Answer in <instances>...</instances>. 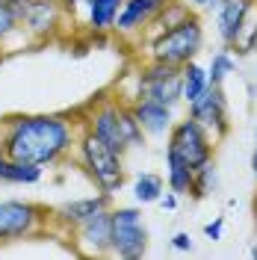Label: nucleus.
Wrapping results in <instances>:
<instances>
[{"instance_id":"nucleus-8","label":"nucleus","mask_w":257,"mask_h":260,"mask_svg":"<svg viewBox=\"0 0 257 260\" xmlns=\"http://www.w3.org/2000/svg\"><path fill=\"white\" fill-rule=\"evenodd\" d=\"M148 251V228L139 207H113V254L136 260Z\"/></svg>"},{"instance_id":"nucleus-34","label":"nucleus","mask_w":257,"mask_h":260,"mask_svg":"<svg viewBox=\"0 0 257 260\" xmlns=\"http://www.w3.org/2000/svg\"><path fill=\"white\" fill-rule=\"evenodd\" d=\"M248 254H251V257L257 260V245H251V248H248Z\"/></svg>"},{"instance_id":"nucleus-5","label":"nucleus","mask_w":257,"mask_h":260,"mask_svg":"<svg viewBox=\"0 0 257 260\" xmlns=\"http://www.w3.org/2000/svg\"><path fill=\"white\" fill-rule=\"evenodd\" d=\"M50 225V210L36 201L6 198L0 201V245L39 237Z\"/></svg>"},{"instance_id":"nucleus-10","label":"nucleus","mask_w":257,"mask_h":260,"mask_svg":"<svg viewBox=\"0 0 257 260\" xmlns=\"http://www.w3.org/2000/svg\"><path fill=\"white\" fill-rule=\"evenodd\" d=\"M195 121H201L210 130V136L216 142H222L228 133H231V118H228V98L222 92V86H207L201 95L195 98L192 104H186Z\"/></svg>"},{"instance_id":"nucleus-33","label":"nucleus","mask_w":257,"mask_h":260,"mask_svg":"<svg viewBox=\"0 0 257 260\" xmlns=\"http://www.w3.org/2000/svg\"><path fill=\"white\" fill-rule=\"evenodd\" d=\"M6 3H12V6L18 9V6H21V3H27V0H6Z\"/></svg>"},{"instance_id":"nucleus-2","label":"nucleus","mask_w":257,"mask_h":260,"mask_svg":"<svg viewBox=\"0 0 257 260\" xmlns=\"http://www.w3.org/2000/svg\"><path fill=\"white\" fill-rule=\"evenodd\" d=\"M86 130L95 133L101 142H107L118 154H124L127 148H136L145 139L130 104L118 101V98H104V101L92 104L89 118H86Z\"/></svg>"},{"instance_id":"nucleus-6","label":"nucleus","mask_w":257,"mask_h":260,"mask_svg":"<svg viewBox=\"0 0 257 260\" xmlns=\"http://www.w3.org/2000/svg\"><path fill=\"white\" fill-rule=\"evenodd\" d=\"M166 148L177 151L192 169H198V166H204V162H210L216 157V139L210 136V130L201 121H195L192 115H186L180 121L175 118V124L169 130Z\"/></svg>"},{"instance_id":"nucleus-21","label":"nucleus","mask_w":257,"mask_h":260,"mask_svg":"<svg viewBox=\"0 0 257 260\" xmlns=\"http://www.w3.org/2000/svg\"><path fill=\"white\" fill-rule=\"evenodd\" d=\"M234 71H237V59H234L231 48L216 50V53H213V59L207 62V80H210V86H222Z\"/></svg>"},{"instance_id":"nucleus-19","label":"nucleus","mask_w":257,"mask_h":260,"mask_svg":"<svg viewBox=\"0 0 257 260\" xmlns=\"http://www.w3.org/2000/svg\"><path fill=\"white\" fill-rule=\"evenodd\" d=\"M180 77H183V104H192L195 98L210 86L207 68L201 62H195V59H189V62L180 68Z\"/></svg>"},{"instance_id":"nucleus-13","label":"nucleus","mask_w":257,"mask_h":260,"mask_svg":"<svg viewBox=\"0 0 257 260\" xmlns=\"http://www.w3.org/2000/svg\"><path fill=\"white\" fill-rule=\"evenodd\" d=\"M166 3H172V0H124L118 21H115V32L118 36H136V32L148 30Z\"/></svg>"},{"instance_id":"nucleus-18","label":"nucleus","mask_w":257,"mask_h":260,"mask_svg":"<svg viewBox=\"0 0 257 260\" xmlns=\"http://www.w3.org/2000/svg\"><path fill=\"white\" fill-rule=\"evenodd\" d=\"M130 192L136 198V204H157L160 195L166 192V180H163L160 175H154V172H139V175L133 178Z\"/></svg>"},{"instance_id":"nucleus-29","label":"nucleus","mask_w":257,"mask_h":260,"mask_svg":"<svg viewBox=\"0 0 257 260\" xmlns=\"http://www.w3.org/2000/svg\"><path fill=\"white\" fill-rule=\"evenodd\" d=\"M251 175H254V180H257V148H254V154H251Z\"/></svg>"},{"instance_id":"nucleus-20","label":"nucleus","mask_w":257,"mask_h":260,"mask_svg":"<svg viewBox=\"0 0 257 260\" xmlns=\"http://www.w3.org/2000/svg\"><path fill=\"white\" fill-rule=\"evenodd\" d=\"M45 175L42 166H33V162H21V160H6V169H3V183H24V186H33L39 183Z\"/></svg>"},{"instance_id":"nucleus-4","label":"nucleus","mask_w":257,"mask_h":260,"mask_svg":"<svg viewBox=\"0 0 257 260\" xmlns=\"http://www.w3.org/2000/svg\"><path fill=\"white\" fill-rule=\"evenodd\" d=\"M77 154H80V166L86 169L89 180L98 186V192L115 195L124 186V160H121V154L113 151L107 142H101L95 133L83 130L77 136Z\"/></svg>"},{"instance_id":"nucleus-27","label":"nucleus","mask_w":257,"mask_h":260,"mask_svg":"<svg viewBox=\"0 0 257 260\" xmlns=\"http://www.w3.org/2000/svg\"><path fill=\"white\" fill-rule=\"evenodd\" d=\"M3 169H6V151H3V130H0V180H3Z\"/></svg>"},{"instance_id":"nucleus-1","label":"nucleus","mask_w":257,"mask_h":260,"mask_svg":"<svg viewBox=\"0 0 257 260\" xmlns=\"http://www.w3.org/2000/svg\"><path fill=\"white\" fill-rule=\"evenodd\" d=\"M3 130V151L6 160H21L33 166H56L62 162L71 148H77V121L56 113L36 115H6L0 121Z\"/></svg>"},{"instance_id":"nucleus-7","label":"nucleus","mask_w":257,"mask_h":260,"mask_svg":"<svg viewBox=\"0 0 257 260\" xmlns=\"http://www.w3.org/2000/svg\"><path fill=\"white\" fill-rule=\"evenodd\" d=\"M136 98H154V101H160L166 107L183 104V77H180V68L151 59L136 74V95H133V101Z\"/></svg>"},{"instance_id":"nucleus-30","label":"nucleus","mask_w":257,"mask_h":260,"mask_svg":"<svg viewBox=\"0 0 257 260\" xmlns=\"http://www.w3.org/2000/svg\"><path fill=\"white\" fill-rule=\"evenodd\" d=\"M219 3H222V0H207V6H204V9H210V12H216V6H219Z\"/></svg>"},{"instance_id":"nucleus-35","label":"nucleus","mask_w":257,"mask_h":260,"mask_svg":"<svg viewBox=\"0 0 257 260\" xmlns=\"http://www.w3.org/2000/svg\"><path fill=\"white\" fill-rule=\"evenodd\" d=\"M254 50H257V18H254Z\"/></svg>"},{"instance_id":"nucleus-16","label":"nucleus","mask_w":257,"mask_h":260,"mask_svg":"<svg viewBox=\"0 0 257 260\" xmlns=\"http://www.w3.org/2000/svg\"><path fill=\"white\" fill-rule=\"evenodd\" d=\"M121 3L124 0H86V27L95 36L113 32L118 12H121Z\"/></svg>"},{"instance_id":"nucleus-37","label":"nucleus","mask_w":257,"mask_h":260,"mask_svg":"<svg viewBox=\"0 0 257 260\" xmlns=\"http://www.w3.org/2000/svg\"><path fill=\"white\" fill-rule=\"evenodd\" d=\"M254 139H257V133H254Z\"/></svg>"},{"instance_id":"nucleus-14","label":"nucleus","mask_w":257,"mask_h":260,"mask_svg":"<svg viewBox=\"0 0 257 260\" xmlns=\"http://www.w3.org/2000/svg\"><path fill=\"white\" fill-rule=\"evenodd\" d=\"M130 110H133L145 136H166L175 124V107H166L154 98H136L130 104Z\"/></svg>"},{"instance_id":"nucleus-31","label":"nucleus","mask_w":257,"mask_h":260,"mask_svg":"<svg viewBox=\"0 0 257 260\" xmlns=\"http://www.w3.org/2000/svg\"><path fill=\"white\" fill-rule=\"evenodd\" d=\"M251 213H254V228H257V192H254V198H251Z\"/></svg>"},{"instance_id":"nucleus-26","label":"nucleus","mask_w":257,"mask_h":260,"mask_svg":"<svg viewBox=\"0 0 257 260\" xmlns=\"http://www.w3.org/2000/svg\"><path fill=\"white\" fill-rule=\"evenodd\" d=\"M157 204H160L163 210H177V204H180V195H175L172 189H169V192L160 195V201H157Z\"/></svg>"},{"instance_id":"nucleus-9","label":"nucleus","mask_w":257,"mask_h":260,"mask_svg":"<svg viewBox=\"0 0 257 260\" xmlns=\"http://www.w3.org/2000/svg\"><path fill=\"white\" fill-rule=\"evenodd\" d=\"M62 18H65V6L59 0H27V3L18 6L21 32H27V36L39 39V42L56 36Z\"/></svg>"},{"instance_id":"nucleus-23","label":"nucleus","mask_w":257,"mask_h":260,"mask_svg":"<svg viewBox=\"0 0 257 260\" xmlns=\"http://www.w3.org/2000/svg\"><path fill=\"white\" fill-rule=\"evenodd\" d=\"M21 32V24H18V9L12 3H6V0H0V48Z\"/></svg>"},{"instance_id":"nucleus-11","label":"nucleus","mask_w":257,"mask_h":260,"mask_svg":"<svg viewBox=\"0 0 257 260\" xmlns=\"http://www.w3.org/2000/svg\"><path fill=\"white\" fill-rule=\"evenodd\" d=\"M74 243L83 254H113V207H104V210L92 213L86 222L74 228Z\"/></svg>"},{"instance_id":"nucleus-32","label":"nucleus","mask_w":257,"mask_h":260,"mask_svg":"<svg viewBox=\"0 0 257 260\" xmlns=\"http://www.w3.org/2000/svg\"><path fill=\"white\" fill-rule=\"evenodd\" d=\"M189 6H198V9H204V6H207V0H189Z\"/></svg>"},{"instance_id":"nucleus-3","label":"nucleus","mask_w":257,"mask_h":260,"mask_svg":"<svg viewBox=\"0 0 257 260\" xmlns=\"http://www.w3.org/2000/svg\"><path fill=\"white\" fill-rule=\"evenodd\" d=\"M201 48H204V24L195 12H189L183 21H177L166 30H157V36L151 39V59L183 68L189 59L201 53Z\"/></svg>"},{"instance_id":"nucleus-25","label":"nucleus","mask_w":257,"mask_h":260,"mask_svg":"<svg viewBox=\"0 0 257 260\" xmlns=\"http://www.w3.org/2000/svg\"><path fill=\"white\" fill-rule=\"evenodd\" d=\"M172 248H177V251H192V237L186 231H177L175 237H172Z\"/></svg>"},{"instance_id":"nucleus-22","label":"nucleus","mask_w":257,"mask_h":260,"mask_svg":"<svg viewBox=\"0 0 257 260\" xmlns=\"http://www.w3.org/2000/svg\"><path fill=\"white\" fill-rule=\"evenodd\" d=\"M216 186H219V172H216V162L210 160V162H204V166L195 169L189 195H192L195 201H201V198H207L210 192H216Z\"/></svg>"},{"instance_id":"nucleus-24","label":"nucleus","mask_w":257,"mask_h":260,"mask_svg":"<svg viewBox=\"0 0 257 260\" xmlns=\"http://www.w3.org/2000/svg\"><path fill=\"white\" fill-rule=\"evenodd\" d=\"M204 237L213 240V243H219V240L225 237V216H216L213 222H207V225H204Z\"/></svg>"},{"instance_id":"nucleus-28","label":"nucleus","mask_w":257,"mask_h":260,"mask_svg":"<svg viewBox=\"0 0 257 260\" xmlns=\"http://www.w3.org/2000/svg\"><path fill=\"white\" fill-rule=\"evenodd\" d=\"M59 3H62L65 9H77V6H83V3H86V0H59Z\"/></svg>"},{"instance_id":"nucleus-17","label":"nucleus","mask_w":257,"mask_h":260,"mask_svg":"<svg viewBox=\"0 0 257 260\" xmlns=\"http://www.w3.org/2000/svg\"><path fill=\"white\" fill-rule=\"evenodd\" d=\"M192 178H195L192 166L183 160L177 151L166 148V186L175 195L183 198V195H189V189H192Z\"/></svg>"},{"instance_id":"nucleus-15","label":"nucleus","mask_w":257,"mask_h":260,"mask_svg":"<svg viewBox=\"0 0 257 260\" xmlns=\"http://www.w3.org/2000/svg\"><path fill=\"white\" fill-rule=\"evenodd\" d=\"M104 207H113V195L107 192H95V195H86V198H74V201H65L62 207L50 213L56 225H62L65 231H74V228L86 222L92 213L104 210Z\"/></svg>"},{"instance_id":"nucleus-12","label":"nucleus","mask_w":257,"mask_h":260,"mask_svg":"<svg viewBox=\"0 0 257 260\" xmlns=\"http://www.w3.org/2000/svg\"><path fill=\"white\" fill-rule=\"evenodd\" d=\"M254 9L257 0H222L216 6V32H219L225 48H234L242 24L254 15Z\"/></svg>"},{"instance_id":"nucleus-36","label":"nucleus","mask_w":257,"mask_h":260,"mask_svg":"<svg viewBox=\"0 0 257 260\" xmlns=\"http://www.w3.org/2000/svg\"><path fill=\"white\" fill-rule=\"evenodd\" d=\"M3 59H6V53H3V50H0V65H3Z\"/></svg>"}]
</instances>
